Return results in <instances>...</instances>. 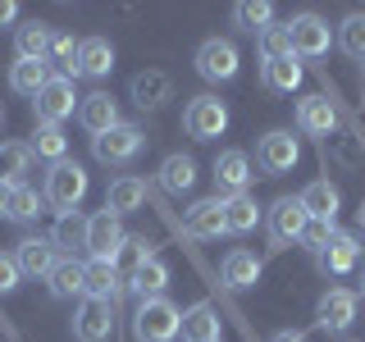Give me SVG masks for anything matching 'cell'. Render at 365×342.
<instances>
[{
  "mask_svg": "<svg viewBox=\"0 0 365 342\" xmlns=\"http://www.w3.org/2000/svg\"><path fill=\"white\" fill-rule=\"evenodd\" d=\"M260 224V205L256 197H228L224 201V233H251V228Z\"/></svg>",
  "mask_w": 365,
  "mask_h": 342,
  "instance_id": "31",
  "label": "cell"
},
{
  "mask_svg": "<svg viewBox=\"0 0 365 342\" xmlns=\"http://www.w3.org/2000/svg\"><path fill=\"white\" fill-rule=\"evenodd\" d=\"M297 160H302V146H297V137H292V133L274 128V133L260 137V146H256V165L265 169L269 178L292 174V169H297Z\"/></svg>",
  "mask_w": 365,
  "mask_h": 342,
  "instance_id": "6",
  "label": "cell"
},
{
  "mask_svg": "<svg viewBox=\"0 0 365 342\" xmlns=\"http://www.w3.org/2000/svg\"><path fill=\"white\" fill-rule=\"evenodd\" d=\"M19 19V5H9V0H0V23H14Z\"/></svg>",
  "mask_w": 365,
  "mask_h": 342,
  "instance_id": "44",
  "label": "cell"
},
{
  "mask_svg": "<svg viewBox=\"0 0 365 342\" xmlns=\"http://www.w3.org/2000/svg\"><path fill=\"white\" fill-rule=\"evenodd\" d=\"M256 46H260V60H283V55H292L288 23H269L265 32H256Z\"/></svg>",
  "mask_w": 365,
  "mask_h": 342,
  "instance_id": "37",
  "label": "cell"
},
{
  "mask_svg": "<svg viewBox=\"0 0 365 342\" xmlns=\"http://www.w3.org/2000/svg\"><path fill=\"white\" fill-rule=\"evenodd\" d=\"M233 19L242 23L247 32H265L274 23V5H265V0H247V5H233Z\"/></svg>",
  "mask_w": 365,
  "mask_h": 342,
  "instance_id": "40",
  "label": "cell"
},
{
  "mask_svg": "<svg viewBox=\"0 0 365 342\" xmlns=\"http://www.w3.org/2000/svg\"><path fill=\"white\" fill-rule=\"evenodd\" d=\"M51 37H55V28H46V23H19L14 28V51H19V60H41L46 64V55H51Z\"/></svg>",
  "mask_w": 365,
  "mask_h": 342,
  "instance_id": "24",
  "label": "cell"
},
{
  "mask_svg": "<svg viewBox=\"0 0 365 342\" xmlns=\"http://www.w3.org/2000/svg\"><path fill=\"white\" fill-rule=\"evenodd\" d=\"M51 296H60V301H73V296H83V265L78 260H60V265L51 269Z\"/></svg>",
  "mask_w": 365,
  "mask_h": 342,
  "instance_id": "34",
  "label": "cell"
},
{
  "mask_svg": "<svg viewBox=\"0 0 365 342\" xmlns=\"http://www.w3.org/2000/svg\"><path fill=\"white\" fill-rule=\"evenodd\" d=\"M297 128L311 133V137H334V128H338L334 100H324V96H302V100H297Z\"/></svg>",
  "mask_w": 365,
  "mask_h": 342,
  "instance_id": "18",
  "label": "cell"
},
{
  "mask_svg": "<svg viewBox=\"0 0 365 342\" xmlns=\"http://www.w3.org/2000/svg\"><path fill=\"white\" fill-rule=\"evenodd\" d=\"M78 123L91 133V137H101V133H110V128H119V105H114V96L110 91H91V96H83V105H78Z\"/></svg>",
  "mask_w": 365,
  "mask_h": 342,
  "instance_id": "17",
  "label": "cell"
},
{
  "mask_svg": "<svg viewBox=\"0 0 365 342\" xmlns=\"http://www.w3.org/2000/svg\"><path fill=\"white\" fill-rule=\"evenodd\" d=\"M123 292H128V279L119 274V265H114V260H87V265H83V296L114 306Z\"/></svg>",
  "mask_w": 365,
  "mask_h": 342,
  "instance_id": "11",
  "label": "cell"
},
{
  "mask_svg": "<svg viewBox=\"0 0 365 342\" xmlns=\"http://www.w3.org/2000/svg\"><path fill=\"white\" fill-rule=\"evenodd\" d=\"M110 328H114V306L83 296V306L73 311V338L78 342H106Z\"/></svg>",
  "mask_w": 365,
  "mask_h": 342,
  "instance_id": "14",
  "label": "cell"
},
{
  "mask_svg": "<svg viewBox=\"0 0 365 342\" xmlns=\"http://www.w3.org/2000/svg\"><path fill=\"white\" fill-rule=\"evenodd\" d=\"M334 233H338V224H329V219H311V224H306V233H302V247H311V251H324Z\"/></svg>",
  "mask_w": 365,
  "mask_h": 342,
  "instance_id": "42",
  "label": "cell"
},
{
  "mask_svg": "<svg viewBox=\"0 0 365 342\" xmlns=\"http://www.w3.org/2000/svg\"><path fill=\"white\" fill-rule=\"evenodd\" d=\"M178 333L187 338V342H220V333H224V324H220V311H215L210 301H197V306H187V311H182V324H178Z\"/></svg>",
  "mask_w": 365,
  "mask_h": 342,
  "instance_id": "21",
  "label": "cell"
},
{
  "mask_svg": "<svg viewBox=\"0 0 365 342\" xmlns=\"http://www.w3.org/2000/svg\"><path fill=\"white\" fill-rule=\"evenodd\" d=\"M361 228H365V205H361Z\"/></svg>",
  "mask_w": 365,
  "mask_h": 342,
  "instance_id": "48",
  "label": "cell"
},
{
  "mask_svg": "<svg viewBox=\"0 0 365 342\" xmlns=\"http://www.w3.org/2000/svg\"><path fill=\"white\" fill-rule=\"evenodd\" d=\"M251 160L247 151H220L215 155V197L228 201V197H242V192L251 187Z\"/></svg>",
  "mask_w": 365,
  "mask_h": 342,
  "instance_id": "10",
  "label": "cell"
},
{
  "mask_svg": "<svg viewBox=\"0 0 365 342\" xmlns=\"http://www.w3.org/2000/svg\"><path fill=\"white\" fill-rule=\"evenodd\" d=\"M14 265H19V274H28V279H51V269L60 265V251H55L51 237H23L14 247Z\"/></svg>",
  "mask_w": 365,
  "mask_h": 342,
  "instance_id": "13",
  "label": "cell"
},
{
  "mask_svg": "<svg viewBox=\"0 0 365 342\" xmlns=\"http://www.w3.org/2000/svg\"><path fill=\"white\" fill-rule=\"evenodd\" d=\"M0 123H5V110H0Z\"/></svg>",
  "mask_w": 365,
  "mask_h": 342,
  "instance_id": "49",
  "label": "cell"
},
{
  "mask_svg": "<svg viewBox=\"0 0 365 342\" xmlns=\"http://www.w3.org/2000/svg\"><path fill=\"white\" fill-rule=\"evenodd\" d=\"M269 342H306V338H302V333H274Z\"/></svg>",
  "mask_w": 365,
  "mask_h": 342,
  "instance_id": "46",
  "label": "cell"
},
{
  "mask_svg": "<svg viewBox=\"0 0 365 342\" xmlns=\"http://www.w3.org/2000/svg\"><path fill=\"white\" fill-rule=\"evenodd\" d=\"M237 64H242V55H237V46L228 37H210L201 41L197 51V73L205 83H228V78H237Z\"/></svg>",
  "mask_w": 365,
  "mask_h": 342,
  "instance_id": "7",
  "label": "cell"
},
{
  "mask_svg": "<svg viewBox=\"0 0 365 342\" xmlns=\"http://www.w3.org/2000/svg\"><path fill=\"white\" fill-rule=\"evenodd\" d=\"M192 182H197V160L192 155H169L165 165H160V187H165L169 197L192 192Z\"/></svg>",
  "mask_w": 365,
  "mask_h": 342,
  "instance_id": "28",
  "label": "cell"
},
{
  "mask_svg": "<svg viewBox=\"0 0 365 342\" xmlns=\"http://www.w3.org/2000/svg\"><path fill=\"white\" fill-rule=\"evenodd\" d=\"M306 224H311V214H306L302 197H279V201L269 205V242H274V247L302 242Z\"/></svg>",
  "mask_w": 365,
  "mask_h": 342,
  "instance_id": "5",
  "label": "cell"
},
{
  "mask_svg": "<svg viewBox=\"0 0 365 342\" xmlns=\"http://www.w3.org/2000/svg\"><path fill=\"white\" fill-rule=\"evenodd\" d=\"M19 279H23V274H19V265H14V256H5V251H0V296L14 292Z\"/></svg>",
  "mask_w": 365,
  "mask_h": 342,
  "instance_id": "43",
  "label": "cell"
},
{
  "mask_svg": "<svg viewBox=\"0 0 365 342\" xmlns=\"http://www.w3.org/2000/svg\"><path fill=\"white\" fill-rule=\"evenodd\" d=\"M128 96H133L137 110H160L174 96V83H169V73H160V68H142V73H133Z\"/></svg>",
  "mask_w": 365,
  "mask_h": 342,
  "instance_id": "16",
  "label": "cell"
},
{
  "mask_svg": "<svg viewBox=\"0 0 365 342\" xmlns=\"http://www.w3.org/2000/svg\"><path fill=\"white\" fill-rule=\"evenodd\" d=\"M28 151L37 160H51V165H60V160H68V137L60 123H37V133H32Z\"/></svg>",
  "mask_w": 365,
  "mask_h": 342,
  "instance_id": "29",
  "label": "cell"
},
{
  "mask_svg": "<svg viewBox=\"0 0 365 342\" xmlns=\"http://www.w3.org/2000/svg\"><path fill=\"white\" fill-rule=\"evenodd\" d=\"M51 242H55V251H64V256L73 260V251H78V247H87V219H83L78 210L60 214V219H55V233H51Z\"/></svg>",
  "mask_w": 365,
  "mask_h": 342,
  "instance_id": "30",
  "label": "cell"
},
{
  "mask_svg": "<svg viewBox=\"0 0 365 342\" xmlns=\"http://www.w3.org/2000/svg\"><path fill=\"white\" fill-rule=\"evenodd\" d=\"M338 46L351 55V60H365V14H347V19H342Z\"/></svg>",
  "mask_w": 365,
  "mask_h": 342,
  "instance_id": "39",
  "label": "cell"
},
{
  "mask_svg": "<svg viewBox=\"0 0 365 342\" xmlns=\"http://www.w3.org/2000/svg\"><path fill=\"white\" fill-rule=\"evenodd\" d=\"M41 210H46V192H32V187H14V192H9V210L5 214L14 224H32Z\"/></svg>",
  "mask_w": 365,
  "mask_h": 342,
  "instance_id": "36",
  "label": "cell"
},
{
  "mask_svg": "<svg viewBox=\"0 0 365 342\" xmlns=\"http://www.w3.org/2000/svg\"><path fill=\"white\" fill-rule=\"evenodd\" d=\"M356 256H361V237L347 233V228H338V233L329 237V247L315 251V260H319L324 274H347L351 265H356Z\"/></svg>",
  "mask_w": 365,
  "mask_h": 342,
  "instance_id": "19",
  "label": "cell"
},
{
  "mask_svg": "<svg viewBox=\"0 0 365 342\" xmlns=\"http://www.w3.org/2000/svg\"><path fill=\"white\" fill-rule=\"evenodd\" d=\"M182 228H187V237H197V242H210V237L224 233V201L220 197H205L187 210V219H182Z\"/></svg>",
  "mask_w": 365,
  "mask_h": 342,
  "instance_id": "20",
  "label": "cell"
},
{
  "mask_svg": "<svg viewBox=\"0 0 365 342\" xmlns=\"http://www.w3.org/2000/svg\"><path fill=\"white\" fill-rule=\"evenodd\" d=\"M128 288L142 296V301H151V296H165V288H169V265H165L160 256L142 260V265L128 274Z\"/></svg>",
  "mask_w": 365,
  "mask_h": 342,
  "instance_id": "23",
  "label": "cell"
},
{
  "mask_svg": "<svg viewBox=\"0 0 365 342\" xmlns=\"http://www.w3.org/2000/svg\"><path fill=\"white\" fill-rule=\"evenodd\" d=\"M220 274H224V283H228L233 292L256 288V283H260V260L251 256V251L237 247V251H228V256H224V269H220Z\"/></svg>",
  "mask_w": 365,
  "mask_h": 342,
  "instance_id": "26",
  "label": "cell"
},
{
  "mask_svg": "<svg viewBox=\"0 0 365 342\" xmlns=\"http://www.w3.org/2000/svg\"><path fill=\"white\" fill-rule=\"evenodd\" d=\"M182 128H187V137H197V142H210V137H220V133L228 128L224 100H215V96L187 100V110H182Z\"/></svg>",
  "mask_w": 365,
  "mask_h": 342,
  "instance_id": "8",
  "label": "cell"
},
{
  "mask_svg": "<svg viewBox=\"0 0 365 342\" xmlns=\"http://www.w3.org/2000/svg\"><path fill=\"white\" fill-rule=\"evenodd\" d=\"M142 201H146V182L142 178H114L110 182V192H106V210L110 214H119V219H123V214H133V210H142Z\"/></svg>",
  "mask_w": 365,
  "mask_h": 342,
  "instance_id": "25",
  "label": "cell"
},
{
  "mask_svg": "<svg viewBox=\"0 0 365 342\" xmlns=\"http://www.w3.org/2000/svg\"><path fill=\"white\" fill-rule=\"evenodd\" d=\"M46 64H60V78H78V41L68 37V32H55Z\"/></svg>",
  "mask_w": 365,
  "mask_h": 342,
  "instance_id": "38",
  "label": "cell"
},
{
  "mask_svg": "<svg viewBox=\"0 0 365 342\" xmlns=\"http://www.w3.org/2000/svg\"><path fill=\"white\" fill-rule=\"evenodd\" d=\"M142 146H146V133L133 128V123H119V128L91 137V155H96L101 165H133V160L142 155Z\"/></svg>",
  "mask_w": 365,
  "mask_h": 342,
  "instance_id": "3",
  "label": "cell"
},
{
  "mask_svg": "<svg viewBox=\"0 0 365 342\" xmlns=\"http://www.w3.org/2000/svg\"><path fill=\"white\" fill-rule=\"evenodd\" d=\"M87 187H91L87 169L78 165V160H60V165H51V174H46V201H51L60 214L78 210L83 197H87Z\"/></svg>",
  "mask_w": 365,
  "mask_h": 342,
  "instance_id": "2",
  "label": "cell"
},
{
  "mask_svg": "<svg viewBox=\"0 0 365 342\" xmlns=\"http://www.w3.org/2000/svg\"><path fill=\"white\" fill-rule=\"evenodd\" d=\"M32 169V151L23 142H5L0 146V182L5 187H23V174Z\"/></svg>",
  "mask_w": 365,
  "mask_h": 342,
  "instance_id": "32",
  "label": "cell"
},
{
  "mask_svg": "<svg viewBox=\"0 0 365 342\" xmlns=\"http://www.w3.org/2000/svg\"><path fill=\"white\" fill-rule=\"evenodd\" d=\"M302 205H306V214H311V219H329V224H334L342 197H338V187H334L329 178H315L311 187L302 192Z\"/></svg>",
  "mask_w": 365,
  "mask_h": 342,
  "instance_id": "27",
  "label": "cell"
},
{
  "mask_svg": "<svg viewBox=\"0 0 365 342\" xmlns=\"http://www.w3.org/2000/svg\"><path fill=\"white\" fill-rule=\"evenodd\" d=\"M114 68V46L106 37L78 41V78H106Z\"/></svg>",
  "mask_w": 365,
  "mask_h": 342,
  "instance_id": "22",
  "label": "cell"
},
{
  "mask_svg": "<svg viewBox=\"0 0 365 342\" xmlns=\"http://www.w3.org/2000/svg\"><path fill=\"white\" fill-rule=\"evenodd\" d=\"M356 296H365V269H361V288H356Z\"/></svg>",
  "mask_w": 365,
  "mask_h": 342,
  "instance_id": "47",
  "label": "cell"
},
{
  "mask_svg": "<svg viewBox=\"0 0 365 342\" xmlns=\"http://www.w3.org/2000/svg\"><path fill=\"white\" fill-rule=\"evenodd\" d=\"M265 87L269 91H297V87H302V64H297V55L265 60Z\"/></svg>",
  "mask_w": 365,
  "mask_h": 342,
  "instance_id": "35",
  "label": "cell"
},
{
  "mask_svg": "<svg viewBox=\"0 0 365 342\" xmlns=\"http://www.w3.org/2000/svg\"><path fill=\"white\" fill-rule=\"evenodd\" d=\"M288 37H292V55L297 60H319V55L329 51V23L319 19V14H297L288 23Z\"/></svg>",
  "mask_w": 365,
  "mask_h": 342,
  "instance_id": "12",
  "label": "cell"
},
{
  "mask_svg": "<svg viewBox=\"0 0 365 342\" xmlns=\"http://www.w3.org/2000/svg\"><path fill=\"white\" fill-rule=\"evenodd\" d=\"M46 83H51V64H41V60H19L9 68V87H14L19 96H37Z\"/></svg>",
  "mask_w": 365,
  "mask_h": 342,
  "instance_id": "33",
  "label": "cell"
},
{
  "mask_svg": "<svg viewBox=\"0 0 365 342\" xmlns=\"http://www.w3.org/2000/svg\"><path fill=\"white\" fill-rule=\"evenodd\" d=\"M155 256V247L151 242H146V237H128V242H123V251H119V260H114V265H119V274L123 269H137V265H142V260H151Z\"/></svg>",
  "mask_w": 365,
  "mask_h": 342,
  "instance_id": "41",
  "label": "cell"
},
{
  "mask_svg": "<svg viewBox=\"0 0 365 342\" xmlns=\"http://www.w3.org/2000/svg\"><path fill=\"white\" fill-rule=\"evenodd\" d=\"M73 105H83V96L73 91V78H60V73H51V83L32 96V114H37V123H60V119L73 114Z\"/></svg>",
  "mask_w": 365,
  "mask_h": 342,
  "instance_id": "4",
  "label": "cell"
},
{
  "mask_svg": "<svg viewBox=\"0 0 365 342\" xmlns=\"http://www.w3.org/2000/svg\"><path fill=\"white\" fill-rule=\"evenodd\" d=\"M178 324H182V311L169 296H151V301L137 306L133 315V338L137 342H169L178 338Z\"/></svg>",
  "mask_w": 365,
  "mask_h": 342,
  "instance_id": "1",
  "label": "cell"
},
{
  "mask_svg": "<svg viewBox=\"0 0 365 342\" xmlns=\"http://www.w3.org/2000/svg\"><path fill=\"white\" fill-rule=\"evenodd\" d=\"M315 319H319V328H329V333L351 328V319H356V292L329 288L324 296H319V306H315Z\"/></svg>",
  "mask_w": 365,
  "mask_h": 342,
  "instance_id": "15",
  "label": "cell"
},
{
  "mask_svg": "<svg viewBox=\"0 0 365 342\" xmlns=\"http://www.w3.org/2000/svg\"><path fill=\"white\" fill-rule=\"evenodd\" d=\"M123 242H128V233H123L119 214L101 210V214L87 219V251H91V260H119Z\"/></svg>",
  "mask_w": 365,
  "mask_h": 342,
  "instance_id": "9",
  "label": "cell"
},
{
  "mask_svg": "<svg viewBox=\"0 0 365 342\" xmlns=\"http://www.w3.org/2000/svg\"><path fill=\"white\" fill-rule=\"evenodd\" d=\"M9 192H14V187H5V182H0V214L9 210Z\"/></svg>",
  "mask_w": 365,
  "mask_h": 342,
  "instance_id": "45",
  "label": "cell"
}]
</instances>
